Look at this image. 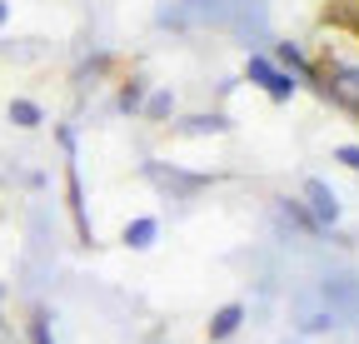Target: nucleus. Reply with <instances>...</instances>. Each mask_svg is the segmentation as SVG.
I'll return each instance as SVG.
<instances>
[{"instance_id": "8", "label": "nucleus", "mask_w": 359, "mask_h": 344, "mask_svg": "<svg viewBox=\"0 0 359 344\" xmlns=\"http://www.w3.org/2000/svg\"><path fill=\"white\" fill-rule=\"evenodd\" d=\"M145 115H155V120H165V115H170V95H165V90H155V100L145 105Z\"/></svg>"}, {"instance_id": "5", "label": "nucleus", "mask_w": 359, "mask_h": 344, "mask_svg": "<svg viewBox=\"0 0 359 344\" xmlns=\"http://www.w3.org/2000/svg\"><path fill=\"white\" fill-rule=\"evenodd\" d=\"M125 245H130V249L155 245V220H130V225H125Z\"/></svg>"}, {"instance_id": "1", "label": "nucleus", "mask_w": 359, "mask_h": 344, "mask_svg": "<svg viewBox=\"0 0 359 344\" xmlns=\"http://www.w3.org/2000/svg\"><path fill=\"white\" fill-rule=\"evenodd\" d=\"M245 75H250L255 85H264V95H269V100H290V90H294V75H285L280 65H269L264 55H250Z\"/></svg>"}, {"instance_id": "6", "label": "nucleus", "mask_w": 359, "mask_h": 344, "mask_svg": "<svg viewBox=\"0 0 359 344\" xmlns=\"http://www.w3.org/2000/svg\"><path fill=\"white\" fill-rule=\"evenodd\" d=\"M11 120H15V125H40V110H35L30 100H11Z\"/></svg>"}, {"instance_id": "3", "label": "nucleus", "mask_w": 359, "mask_h": 344, "mask_svg": "<svg viewBox=\"0 0 359 344\" xmlns=\"http://www.w3.org/2000/svg\"><path fill=\"white\" fill-rule=\"evenodd\" d=\"M330 100H339L344 110H354V115H359V70L334 65V75H330Z\"/></svg>"}, {"instance_id": "11", "label": "nucleus", "mask_w": 359, "mask_h": 344, "mask_svg": "<svg viewBox=\"0 0 359 344\" xmlns=\"http://www.w3.org/2000/svg\"><path fill=\"white\" fill-rule=\"evenodd\" d=\"M6 15H11V11H6V6H0V25H6Z\"/></svg>"}, {"instance_id": "9", "label": "nucleus", "mask_w": 359, "mask_h": 344, "mask_svg": "<svg viewBox=\"0 0 359 344\" xmlns=\"http://www.w3.org/2000/svg\"><path fill=\"white\" fill-rule=\"evenodd\" d=\"M334 160H339V165H349V170H359V145H339V150H334Z\"/></svg>"}, {"instance_id": "10", "label": "nucleus", "mask_w": 359, "mask_h": 344, "mask_svg": "<svg viewBox=\"0 0 359 344\" xmlns=\"http://www.w3.org/2000/svg\"><path fill=\"white\" fill-rule=\"evenodd\" d=\"M30 334H35V344H50V319L35 315V329H30Z\"/></svg>"}, {"instance_id": "7", "label": "nucleus", "mask_w": 359, "mask_h": 344, "mask_svg": "<svg viewBox=\"0 0 359 344\" xmlns=\"http://www.w3.org/2000/svg\"><path fill=\"white\" fill-rule=\"evenodd\" d=\"M280 65H285V70H299V75H309V65H304V55H299L294 46H280Z\"/></svg>"}, {"instance_id": "2", "label": "nucleus", "mask_w": 359, "mask_h": 344, "mask_svg": "<svg viewBox=\"0 0 359 344\" xmlns=\"http://www.w3.org/2000/svg\"><path fill=\"white\" fill-rule=\"evenodd\" d=\"M299 190H304V205H309V220H314V225H334V220H339V200H334V190H330L325 180L309 175Z\"/></svg>"}, {"instance_id": "4", "label": "nucleus", "mask_w": 359, "mask_h": 344, "mask_svg": "<svg viewBox=\"0 0 359 344\" xmlns=\"http://www.w3.org/2000/svg\"><path fill=\"white\" fill-rule=\"evenodd\" d=\"M240 324H245V310H240V305H224V310L210 315V339H230Z\"/></svg>"}]
</instances>
